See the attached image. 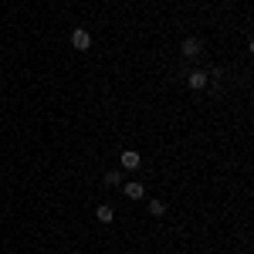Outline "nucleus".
<instances>
[{"instance_id": "nucleus-1", "label": "nucleus", "mask_w": 254, "mask_h": 254, "mask_svg": "<svg viewBox=\"0 0 254 254\" xmlns=\"http://www.w3.org/2000/svg\"><path fill=\"white\" fill-rule=\"evenodd\" d=\"M71 44H75L78 51H88V48H92V34H88V31H71Z\"/></svg>"}, {"instance_id": "nucleus-2", "label": "nucleus", "mask_w": 254, "mask_h": 254, "mask_svg": "<svg viewBox=\"0 0 254 254\" xmlns=\"http://www.w3.org/2000/svg\"><path fill=\"white\" fill-rule=\"evenodd\" d=\"M200 51H203V41L200 38H187L183 41V55H187V58H196Z\"/></svg>"}, {"instance_id": "nucleus-3", "label": "nucleus", "mask_w": 254, "mask_h": 254, "mask_svg": "<svg viewBox=\"0 0 254 254\" xmlns=\"http://www.w3.org/2000/svg\"><path fill=\"white\" fill-rule=\"evenodd\" d=\"M187 85H190V88H196V92H200V88H207V71H200V68H196V71H190V75H187Z\"/></svg>"}, {"instance_id": "nucleus-4", "label": "nucleus", "mask_w": 254, "mask_h": 254, "mask_svg": "<svg viewBox=\"0 0 254 254\" xmlns=\"http://www.w3.org/2000/svg\"><path fill=\"white\" fill-rule=\"evenodd\" d=\"M139 163H142V156H139L136 149H126V153H122V166H126V170H136Z\"/></svg>"}, {"instance_id": "nucleus-5", "label": "nucleus", "mask_w": 254, "mask_h": 254, "mask_svg": "<svg viewBox=\"0 0 254 254\" xmlns=\"http://www.w3.org/2000/svg\"><path fill=\"white\" fill-rule=\"evenodd\" d=\"M142 193H146L142 183H126V196H129V200H142Z\"/></svg>"}, {"instance_id": "nucleus-6", "label": "nucleus", "mask_w": 254, "mask_h": 254, "mask_svg": "<svg viewBox=\"0 0 254 254\" xmlns=\"http://www.w3.org/2000/svg\"><path fill=\"white\" fill-rule=\"evenodd\" d=\"M95 214H98V220H102V224H109V220H112V217H116V214H112V207H105V203H102V207H98Z\"/></svg>"}, {"instance_id": "nucleus-7", "label": "nucleus", "mask_w": 254, "mask_h": 254, "mask_svg": "<svg viewBox=\"0 0 254 254\" xmlns=\"http://www.w3.org/2000/svg\"><path fill=\"white\" fill-rule=\"evenodd\" d=\"M149 214H153V217H163V214H166V203H163V200H153V203H149Z\"/></svg>"}, {"instance_id": "nucleus-8", "label": "nucleus", "mask_w": 254, "mask_h": 254, "mask_svg": "<svg viewBox=\"0 0 254 254\" xmlns=\"http://www.w3.org/2000/svg\"><path fill=\"white\" fill-rule=\"evenodd\" d=\"M122 183V176L119 173H105V187H119Z\"/></svg>"}]
</instances>
